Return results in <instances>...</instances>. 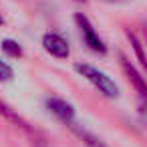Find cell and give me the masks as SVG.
<instances>
[{
  "mask_svg": "<svg viewBox=\"0 0 147 147\" xmlns=\"http://www.w3.org/2000/svg\"><path fill=\"white\" fill-rule=\"evenodd\" d=\"M75 71H77L79 75H83V77H85L95 89H99V93H103L105 97L115 99V97L119 95L117 83H115L109 75H105L103 71H99V69H95V67H91V65H87V63H77V65H75Z\"/></svg>",
  "mask_w": 147,
  "mask_h": 147,
  "instance_id": "cell-1",
  "label": "cell"
},
{
  "mask_svg": "<svg viewBox=\"0 0 147 147\" xmlns=\"http://www.w3.org/2000/svg\"><path fill=\"white\" fill-rule=\"evenodd\" d=\"M109 2H115V0H109Z\"/></svg>",
  "mask_w": 147,
  "mask_h": 147,
  "instance_id": "cell-12",
  "label": "cell"
},
{
  "mask_svg": "<svg viewBox=\"0 0 147 147\" xmlns=\"http://www.w3.org/2000/svg\"><path fill=\"white\" fill-rule=\"evenodd\" d=\"M2 22H4V20H2V18H0V24H2Z\"/></svg>",
  "mask_w": 147,
  "mask_h": 147,
  "instance_id": "cell-11",
  "label": "cell"
},
{
  "mask_svg": "<svg viewBox=\"0 0 147 147\" xmlns=\"http://www.w3.org/2000/svg\"><path fill=\"white\" fill-rule=\"evenodd\" d=\"M119 59H121V67H123L125 75L129 77V81L135 85V89L139 91V95H141V97H145V95H147V89H145V81H143V77L137 73V69L131 65V61H129L125 55H119Z\"/></svg>",
  "mask_w": 147,
  "mask_h": 147,
  "instance_id": "cell-5",
  "label": "cell"
},
{
  "mask_svg": "<svg viewBox=\"0 0 147 147\" xmlns=\"http://www.w3.org/2000/svg\"><path fill=\"white\" fill-rule=\"evenodd\" d=\"M42 49L49 55L57 57V59H67L71 55L69 40L63 34H59V32H45V36H42Z\"/></svg>",
  "mask_w": 147,
  "mask_h": 147,
  "instance_id": "cell-3",
  "label": "cell"
},
{
  "mask_svg": "<svg viewBox=\"0 0 147 147\" xmlns=\"http://www.w3.org/2000/svg\"><path fill=\"white\" fill-rule=\"evenodd\" d=\"M0 47H2V51L6 53V55H10V57H22V47L16 42V40H12V38H4L2 42H0Z\"/></svg>",
  "mask_w": 147,
  "mask_h": 147,
  "instance_id": "cell-8",
  "label": "cell"
},
{
  "mask_svg": "<svg viewBox=\"0 0 147 147\" xmlns=\"http://www.w3.org/2000/svg\"><path fill=\"white\" fill-rule=\"evenodd\" d=\"M127 36H129V40H131V45H133V49H135V53H137L139 63H141V65H145L147 61H145V55H143V51H141V42L137 40V36H135L131 30H127Z\"/></svg>",
  "mask_w": 147,
  "mask_h": 147,
  "instance_id": "cell-9",
  "label": "cell"
},
{
  "mask_svg": "<svg viewBox=\"0 0 147 147\" xmlns=\"http://www.w3.org/2000/svg\"><path fill=\"white\" fill-rule=\"evenodd\" d=\"M14 77V71L10 65H6L2 59H0V83H6V81H12Z\"/></svg>",
  "mask_w": 147,
  "mask_h": 147,
  "instance_id": "cell-10",
  "label": "cell"
},
{
  "mask_svg": "<svg viewBox=\"0 0 147 147\" xmlns=\"http://www.w3.org/2000/svg\"><path fill=\"white\" fill-rule=\"evenodd\" d=\"M75 22H77V26H79V30H81V34H83L85 45H87L93 53L105 55V53H107V47H105V42L101 40V36L97 34V30H95V26L91 24V20H89L85 14H75Z\"/></svg>",
  "mask_w": 147,
  "mask_h": 147,
  "instance_id": "cell-2",
  "label": "cell"
},
{
  "mask_svg": "<svg viewBox=\"0 0 147 147\" xmlns=\"http://www.w3.org/2000/svg\"><path fill=\"white\" fill-rule=\"evenodd\" d=\"M69 127H73V131H75V133H77V135H79V137H81V139H83L89 147H107V145H105L99 137L91 135V133H89V131H85V129H79L75 123H73V125H69Z\"/></svg>",
  "mask_w": 147,
  "mask_h": 147,
  "instance_id": "cell-7",
  "label": "cell"
},
{
  "mask_svg": "<svg viewBox=\"0 0 147 147\" xmlns=\"http://www.w3.org/2000/svg\"><path fill=\"white\" fill-rule=\"evenodd\" d=\"M83 2H85V0H83Z\"/></svg>",
  "mask_w": 147,
  "mask_h": 147,
  "instance_id": "cell-13",
  "label": "cell"
},
{
  "mask_svg": "<svg viewBox=\"0 0 147 147\" xmlns=\"http://www.w3.org/2000/svg\"><path fill=\"white\" fill-rule=\"evenodd\" d=\"M47 109L63 123L67 125H73L75 123V107L71 103H67L65 99H59V97H49L47 99Z\"/></svg>",
  "mask_w": 147,
  "mask_h": 147,
  "instance_id": "cell-4",
  "label": "cell"
},
{
  "mask_svg": "<svg viewBox=\"0 0 147 147\" xmlns=\"http://www.w3.org/2000/svg\"><path fill=\"white\" fill-rule=\"evenodd\" d=\"M0 115H4V117H6L8 121H12L14 125H18V127H22V129H26V131H30V127L26 125V121H24L20 115H16L8 105H4L2 101H0ZM30 133H32V131H30Z\"/></svg>",
  "mask_w": 147,
  "mask_h": 147,
  "instance_id": "cell-6",
  "label": "cell"
}]
</instances>
